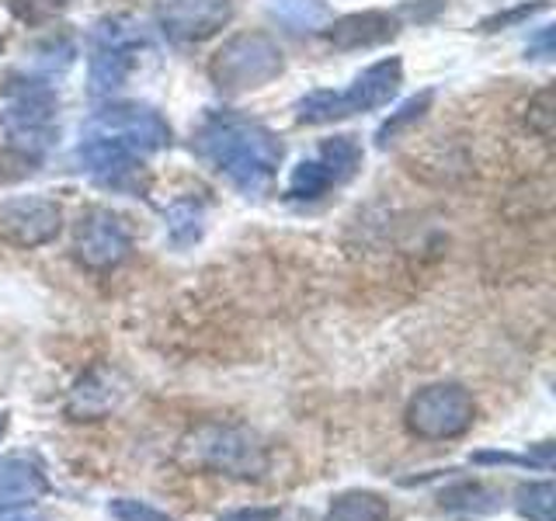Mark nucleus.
<instances>
[{"label": "nucleus", "mask_w": 556, "mask_h": 521, "mask_svg": "<svg viewBox=\"0 0 556 521\" xmlns=\"http://www.w3.org/2000/svg\"><path fill=\"white\" fill-rule=\"evenodd\" d=\"M195 150L202 161L219 170L243 195H257L271 185L282 167L286 147L268 126L237 112H213L195 132Z\"/></svg>", "instance_id": "f257e3e1"}, {"label": "nucleus", "mask_w": 556, "mask_h": 521, "mask_svg": "<svg viewBox=\"0 0 556 521\" xmlns=\"http://www.w3.org/2000/svg\"><path fill=\"white\" fill-rule=\"evenodd\" d=\"M404 84V63L396 56L379 60L369 69L352 80V87L344 91H309L306 98L295 101V118L303 126H327V122H338L358 112H376L382 104H390Z\"/></svg>", "instance_id": "f03ea898"}, {"label": "nucleus", "mask_w": 556, "mask_h": 521, "mask_svg": "<svg viewBox=\"0 0 556 521\" xmlns=\"http://www.w3.org/2000/svg\"><path fill=\"white\" fill-rule=\"evenodd\" d=\"M56 91L42 77L11 80L8 104L0 109V129L8 136V147L39 161V156L56 143Z\"/></svg>", "instance_id": "7ed1b4c3"}, {"label": "nucleus", "mask_w": 556, "mask_h": 521, "mask_svg": "<svg viewBox=\"0 0 556 521\" xmlns=\"http://www.w3.org/2000/svg\"><path fill=\"white\" fill-rule=\"evenodd\" d=\"M282 69L286 56L271 35L243 31L216 49V56L208 60V80L216 84L219 94H248L282 77Z\"/></svg>", "instance_id": "20e7f679"}, {"label": "nucleus", "mask_w": 556, "mask_h": 521, "mask_svg": "<svg viewBox=\"0 0 556 521\" xmlns=\"http://www.w3.org/2000/svg\"><path fill=\"white\" fill-rule=\"evenodd\" d=\"M147 49L143 25L129 14L101 17L91 28V63H87V77H91V91L98 98L115 94L122 84L132 77L139 63V52Z\"/></svg>", "instance_id": "39448f33"}, {"label": "nucleus", "mask_w": 556, "mask_h": 521, "mask_svg": "<svg viewBox=\"0 0 556 521\" xmlns=\"http://www.w3.org/2000/svg\"><path fill=\"white\" fill-rule=\"evenodd\" d=\"M362 147L355 136H334L309 156V161H300L289 174V185H286V195L295 202H313L327 195L330 188H338L344 181H352L358 167H362Z\"/></svg>", "instance_id": "423d86ee"}, {"label": "nucleus", "mask_w": 556, "mask_h": 521, "mask_svg": "<svg viewBox=\"0 0 556 521\" xmlns=\"http://www.w3.org/2000/svg\"><path fill=\"white\" fill-rule=\"evenodd\" d=\"M84 132H98V136H112L118 143L132 147L139 156L156 153L170 143V126L161 112H153L150 104H136V101H122V104H104L101 112L91 115Z\"/></svg>", "instance_id": "0eeeda50"}, {"label": "nucleus", "mask_w": 556, "mask_h": 521, "mask_svg": "<svg viewBox=\"0 0 556 521\" xmlns=\"http://www.w3.org/2000/svg\"><path fill=\"white\" fill-rule=\"evenodd\" d=\"M233 0H153V17L170 42H205L233 22Z\"/></svg>", "instance_id": "6e6552de"}, {"label": "nucleus", "mask_w": 556, "mask_h": 521, "mask_svg": "<svg viewBox=\"0 0 556 521\" xmlns=\"http://www.w3.org/2000/svg\"><path fill=\"white\" fill-rule=\"evenodd\" d=\"M63 213L52 199L42 195H22L0 202V240L14 247H42L60 233Z\"/></svg>", "instance_id": "1a4fd4ad"}, {"label": "nucleus", "mask_w": 556, "mask_h": 521, "mask_svg": "<svg viewBox=\"0 0 556 521\" xmlns=\"http://www.w3.org/2000/svg\"><path fill=\"white\" fill-rule=\"evenodd\" d=\"M129 247L132 237L126 230V223L115 213H109V208H91L77 226V257L94 271L115 268L129 254Z\"/></svg>", "instance_id": "9d476101"}, {"label": "nucleus", "mask_w": 556, "mask_h": 521, "mask_svg": "<svg viewBox=\"0 0 556 521\" xmlns=\"http://www.w3.org/2000/svg\"><path fill=\"white\" fill-rule=\"evenodd\" d=\"M74 156H77L80 170H87L94 181L109 185V188H129L136 181L139 161H143L132 147L118 143L112 136H98V132H84Z\"/></svg>", "instance_id": "9b49d317"}, {"label": "nucleus", "mask_w": 556, "mask_h": 521, "mask_svg": "<svg viewBox=\"0 0 556 521\" xmlns=\"http://www.w3.org/2000/svg\"><path fill=\"white\" fill-rule=\"evenodd\" d=\"M396 17L387 11H355L344 17H330V25L324 28L327 42L338 49H372L390 42L396 35Z\"/></svg>", "instance_id": "f8f14e48"}, {"label": "nucleus", "mask_w": 556, "mask_h": 521, "mask_svg": "<svg viewBox=\"0 0 556 521\" xmlns=\"http://www.w3.org/2000/svg\"><path fill=\"white\" fill-rule=\"evenodd\" d=\"M268 11L289 31H324L330 25V8L324 0H271Z\"/></svg>", "instance_id": "ddd939ff"}, {"label": "nucleus", "mask_w": 556, "mask_h": 521, "mask_svg": "<svg viewBox=\"0 0 556 521\" xmlns=\"http://www.w3.org/2000/svg\"><path fill=\"white\" fill-rule=\"evenodd\" d=\"M202 223H205V213H202V205L195 199H178L167 208V233H170L174 243L199 240Z\"/></svg>", "instance_id": "4468645a"}, {"label": "nucleus", "mask_w": 556, "mask_h": 521, "mask_svg": "<svg viewBox=\"0 0 556 521\" xmlns=\"http://www.w3.org/2000/svg\"><path fill=\"white\" fill-rule=\"evenodd\" d=\"M431 101H434V94L431 91H421V94H414L410 101H404L400 109L382 122L379 126V132H376V143L379 147H390V139H396L400 132H404L407 126H414L417 118H425V112L431 109Z\"/></svg>", "instance_id": "2eb2a0df"}, {"label": "nucleus", "mask_w": 556, "mask_h": 521, "mask_svg": "<svg viewBox=\"0 0 556 521\" xmlns=\"http://www.w3.org/2000/svg\"><path fill=\"white\" fill-rule=\"evenodd\" d=\"M4 4L22 25L39 28V25L56 22V17L70 8V0H4Z\"/></svg>", "instance_id": "dca6fc26"}, {"label": "nucleus", "mask_w": 556, "mask_h": 521, "mask_svg": "<svg viewBox=\"0 0 556 521\" xmlns=\"http://www.w3.org/2000/svg\"><path fill=\"white\" fill-rule=\"evenodd\" d=\"M553 91L549 87H543L532 101H529V109H526V126H529V132H535L543 143H549L553 139Z\"/></svg>", "instance_id": "f3484780"}, {"label": "nucleus", "mask_w": 556, "mask_h": 521, "mask_svg": "<svg viewBox=\"0 0 556 521\" xmlns=\"http://www.w3.org/2000/svg\"><path fill=\"white\" fill-rule=\"evenodd\" d=\"M0 52H4V35H0Z\"/></svg>", "instance_id": "a211bd4d"}]
</instances>
